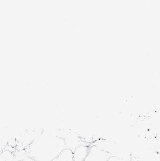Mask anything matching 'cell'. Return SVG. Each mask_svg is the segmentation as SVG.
<instances>
[{
    "label": "cell",
    "instance_id": "7a4b0ae2",
    "mask_svg": "<svg viewBox=\"0 0 160 161\" xmlns=\"http://www.w3.org/2000/svg\"><path fill=\"white\" fill-rule=\"evenodd\" d=\"M72 152L74 161H108L113 156L96 146L80 145Z\"/></svg>",
    "mask_w": 160,
    "mask_h": 161
},
{
    "label": "cell",
    "instance_id": "52a82bcc",
    "mask_svg": "<svg viewBox=\"0 0 160 161\" xmlns=\"http://www.w3.org/2000/svg\"><path fill=\"white\" fill-rule=\"evenodd\" d=\"M129 161H141V160H140V159H137V158H132L131 160Z\"/></svg>",
    "mask_w": 160,
    "mask_h": 161
},
{
    "label": "cell",
    "instance_id": "5b68a950",
    "mask_svg": "<svg viewBox=\"0 0 160 161\" xmlns=\"http://www.w3.org/2000/svg\"><path fill=\"white\" fill-rule=\"evenodd\" d=\"M108 161H125L123 159H120L119 158H118L117 156H112V157L108 160Z\"/></svg>",
    "mask_w": 160,
    "mask_h": 161
},
{
    "label": "cell",
    "instance_id": "6da1fadb",
    "mask_svg": "<svg viewBox=\"0 0 160 161\" xmlns=\"http://www.w3.org/2000/svg\"><path fill=\"white\" fill-rule=\"evenodd\" d=\"M62 138L55 136H42L35 140L30 147L29 156L36 161H52L66 148Z\"/></svg>",
    "mask_w": 160,
    "mask_h": 161
},
{
    "label": "cell",
    "instance_id": "8992f818",
    "mask_svg": "<svg viewBox=\"0 0 160 161\" xmlns=\"http://www.w3.org/2000/svg\"><path fill=\"white\" fill-rule=\"evenodd\" d=\"M21 161H35V160H33V159L32 158H29V157H27V158H25L24 159H23V160H21Z\"/></svg>",
    "mask_w": 160,
    "mask_h": 161
},
{
    "label": "cell",
    "instance_id": "3957f363",
    "mask_svg": "<svg viewBox=\"0 0 160 161\" xmlns=\"http://www.w3.org/2000/svg\"><path fill=\"white\" fill-rule=\"evenodd\" d=\"M72 150L68 148L63 150L60 155L52 161H74Z\"/></svg>",
    "mask_w": 160,
    "mask_h": 161
},
{
    "label": "cell",
    "instance_id": "277c9868",
    "mask_svg": "<svg viewBox=\"0 0 160 161\" xmlns=\"http://www.w3.org/2000/svg\"><path fill=\"white\" fill-rule=\"evenodd\" d=\"M13 155L8 151H5L0 154V161H13Z\"/></svg>",
    "mask_w": 160,
    "mask_h": 161
}]
</instances>
